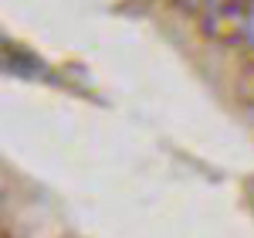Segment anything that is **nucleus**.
<instances>
[{
  "instance_id": "f03ea898",
  "label": "nucleus",
  "mask_w": 254,
  "mask_h": 238,
  "mask_svg": "<svg viewBox=\"0 0 254 238\" xmlns=\"http://www.w3.org/2000/svg\"><path fill=\"white\" fill-rule=\"evenodd\" d=\"M180 3H187V7H196V0H180Z\"/></svg>"
},
{
  "instance_id": "f257e3e1",
  "label": "nucleus",
  "mask_w": 254,
  "mask_h": 238,
  "mask_svg": "<svg viewBox=\"0 0 254 238\" xmlns=\"http://www.w3.org/2000/svg\"><path fill=\"white\" fill-rule=\"evenodd\" d=\"M254 0H196V17L203 34H210L214 41H244L248 34V20H251Z\"/></svg>"
}]
</instances>
